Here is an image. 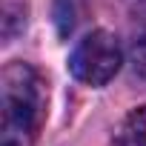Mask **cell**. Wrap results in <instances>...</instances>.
I'll return each instance as SVG.
<instances>
[{
	"label": "cell",
	"mask_w": 146,
	"mask_h": 146,
	"mask_svg": "<svg viewBox=\"0 0 146 146\" xmlns=\"http://www.w3.org/2000/svg\"><path fill=\"white\" fill-rule=\"evenodd\" d=\"M0 146H32L46 117V86L29 63H9L0 78Z\"/></svg>",
	"instance_id": "obj_1"
},
{
	"label": "cell",
	"mask_w": 146,
	"mask_h": 146,
	"mask_svg": "<svg viewBox=\"0 0 146 146\" xmlns=\"http://www.w3.org/2000/svg\"><path fill=\"white\" fill-rule=\"evenodd\" d=\"M69 69L80 83L86 86H103L109 83L120 69V43L115 35L98 29L86 35L69 57Z\"/></svg>",
	"instance_id": "obj_2"
},
{
	"label": "cell",
	"mask_w": 146,
	"mask_h": 146,
	"mask_svg": "<svg viewBox=\"0 0 146 146\" xmlns=\"http://www.w3.org/2000/svg\"><path fill=\"white\" fill-rule=\"evenodd\" d=\"M115 143L117 146H146V106L132 109L123 117V123L115 135Z\"/></svg>",
	"instance_id": "obj_3"
},
{
	"label": "cell",
	"mask_w": 146,
	"mask_h": 146,
	"mask_svg": "<svg viewBox=\"0 0 146 146\" xmlns=\"http://www.w3.org/2000/svg\"><path fill=\"white\" fill-rule=\"evenodd\" d=\"M75 0H57V9H54V17H57V32L60 37H66L78 23V12H75Z\"/></svg>",
	"instance_id": "obj_4"
},
{
	"label": "cell",
	"mask_w": 146,
	"mask_h": 146,
	"mask_svg": "<svg viewBox=\"0 0 146 146\" xmlns=\"http://www.w3.org/2000/svg\"><path fill=\"white\" fill-rule=\"evenodd\" d=\"M135 72L146 80V26L140 29V35H137V40H135Z\"/></svg>",
	"instance_id": "obj_5"
}]
</instances>
